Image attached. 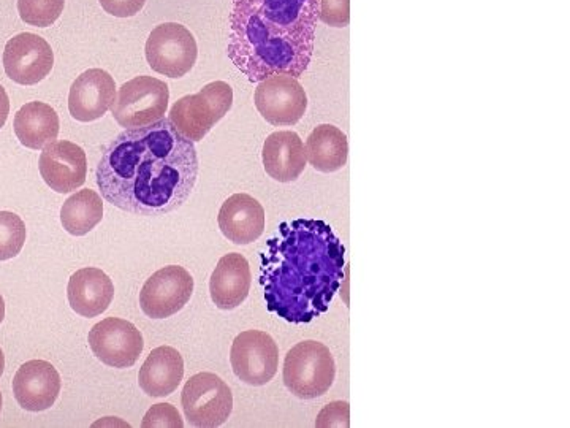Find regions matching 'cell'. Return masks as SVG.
Returning <instances> with one entry per match:
<instances>
[{
	"instance_id": "6da1fadb",
	"label": "cell",
	"mask_w": 570,
	"mask_h": 428,
	"mask_svg": "<svg viewBox=\"0 0 570 428\" xmlns=\"http://www.w3.org/2000/svg\"><path fill=\"white\" fill-rule=\"evenodd\" d=\"M101 197L122 211L160 216L175 211L195 187V143L168 118L125 129L105 147L95 170Z\"/></svg>"
},
{
	"instance_id": "7a4b0ae2",
	"label": "cell",
	"mask_w": 570,
	"mask_h": 428,
	"mask_svg": "<svg viewBox=\"0 0 570 428\" xmlns=\"http://www.w3.org/2000/svg\"><path fill=\"white\" fill-rule=\"evenodd\" d=\"M345 248L319 219L282 222L262 252L260 284L267 308L292 324L327 313L344 279Z\"/></svg>"
},
{
	"instance_id": "3957f363",
	"label": "cell",
	"mask_w": 570,
	"mask_h": 428,
	"mask_svg": "<svg viewBox=\"0 0 570 428\" xmlns=\"http://www.w3.org/2000/svg\"><path fill=\"white\" fill-rule=\"evenodd\" d=\"M317 13L315 0H232L228 59L251 83L298 80L312 59Z\"/></svg>"
},
{
	"instance_id": "277c9868",
	"label": "cell",
	"mask_w": 570,
	"mask_h": 428,
	"mask_svg": "<svg viewBox=\"0 0 570 428\" xmlns=\"http://www.w3.org/2000/svg\"><path fill=\"white\" fill-rule=\"evenodd\" d=\"M233 89L225 81H212L197 94L176 100L170 108L168 121L193 143L201 141L214 126L232 110Z\"/></svg>"
},
{
	"instance_id": "5b68a950",
	"label": "cell",
	"mask_w": 570,
	"mask_h": 428,
	"mask_svg": "<svg viewBox=\"0 0 570 428\" xmlns=\"http://www.w3.org/2000/svg\"><path fill=\"white\" fill-rule=\"evenodd\" d=\"M282 376L285 387L298 399L322 396L336 378L333 354L319 341H301L285 355Z\"/></svg>"
},
{
	"instance_id": "8992f818",
	"label": "cell",
	"mask_w": 570,
	"mask_h": 428,
	"mask_svg": "<svg viewBox=\"0 0 570 428\" xmlns=\"http://www.w3.org/2000/svg\"><path fill=\"white\" fill-rule=\"evenodd\" d=\"M170 89L165 81L141 75L116 91L111 113L124 129L145 127L165 118Z\"/></svg>"
},
{
	"instance_id": "52a82bcc",
	"label": "cell",
	"mask_w": 570,
	"mask_h": 428,
	"mask_svg": "<svg viewBox=\"0 0 570 428\" xmlns=\"http://www.w3.org/2000/svg\"><path fill=\"white\" fill-rule=\"evenodd\" d=\"M146 60L157 73L182 78L193 69L198 58L197 40L186 25L164 23L152 29L146 40Z\"/></svg>"
},
{
	"instance_id": "ba28073f",
	"label": "cell",
	"mask_w": 570,
	"mask_h": 428,
	"mask_svg": "<svg viewBox=\"0 0 570 428\" xmlns=\"http://www.w3.org/2000/svg\"><path fill=\"white\" fill-rule=\"evenodd\" d=\"M181 403L190 425L214 428L223 425L230 417L233 395L230 387L217 374L197 373L186 382Z\"/></svg>"
},
{
	"instance_id": "9c48e42d",
	"label": "cell",
	"mask_w": 570,
	"mask_h": 428,
	"mask_svg": "<svg viewBox=\"0 0 570 428\" xmlns=\"http://www.w3.org/2000/svg\"><path fill=\"white\" fill-rule=\"evenodd\" d=\"M253 102L262 118L276 127L295 126L308 110L306 91L290 75H273L260 81Z\"/></svg>"
},
{
	"instance_id": "30bf717a",
	"label": "cell",
	"mask_w": 570,
	"mask_h": 428,
	"mask_svg": "<svg viewBox=\"0 0 570 428\" xmlns=\"http://www.w3.org/2000/svg\"><path fill=\"white\" fill-rule=\"evenodd\" d=\"M230 364L238 379L249 385H264L277 373L279 349L271 335L246 330L232 344Z\"/></svg>"
},
{
	"instance_id": "8fae6325",
	"label": "cell",
	"mask_w": 570,
	"mask_h": 428,
	"mask_svg": "<svg viewBox=\"0 0 570 428\" xmlns=\"http://www.w3.org/2000/svg\"><path fill=\"white\" fill-rule=\"evenodd\" d=\"M88 341L97 359L113 368L134 366L145 348L140 330L129 320L119 318H106L95 324Z\"/></svg>"
},
{
	"instance_id": "7c38bea8",
	"label": "cell",
	"mask_w": 570,
	"mask_h": 428,
	"mask_svg": "<svg viewBox=\"0 0 570 428\" xmlns=\"http://www.w3.org/2000/svg\"><path fill=\"white\" fill-rule=\"evenodd\" d=\"M193 294V278L186 268L170 265L147 279L140 292V307L147 318L165 319L179 313Z\"/></svg>"
},
{
	"instance_id": "4fadbf2b",
	"label": "cell",
	"mask_w": 570,
	"mask_h": 428,
	"mask_svg": "<svg viewBox=\"0 0 570 428\" xmlns=\"http://www.w3.org/2000/svg\"><path fill=\"white\" fill-rule=\"evenodd\" d=\"M54 53L51 45L32 32H21L10 38L3 49L5 73L14 83L34 86L51 73Z\"/></svg>"
},
{
	"instance_id": "5bb4252c",
	"label": "cell",
	"mask_w": 570,
	"mask_h": 428,
	"mask_svg": "<svg viewBox=\"0 0 570 428\" xmlns=\"http://www.w3.org/2000/svg\"><path fill=\"white\" fill-rule=\"evenodd\" d=\"M38 170L43 181L58 193H69L86 182L88 157L81 146L67 140L53 141L42 150Z\"/></svg>"
},
{
	"instance_id": "9a60e30c",
	"label": "cell",
	"mask_w": 570,
	"mask_h": 428,
	"mask_svg": "<svg viewBox=\"0 0 570 428\" xmlns=\"http://www.w3.org/2000/svg\"><path fill=\"white\" fill-rule=\"evenodd\" d=\"M116 99V83L108 71L89 69L76 76L69 94V111L79 122L100 119Z\"/></svg>"
},
{
	"instance_id": "2e32d148",
	"label": "cell",
	"mask_w": 570,
	"mask_h": 428,
	"mask_svg": "<svg viewBox=\"0 0 570 428\" xmlns=\"http://www.w3.org/2000/svg\"><path fill=\"white\" fill-rule=\"evenodd\" d=\"M60 376L49 361L30 360L16 371L13 379L14 399L25 411H47L60 394Z\"/></svg>"
},
{
	"instance_id": "e0dca14e",
	"label": "cell",
	"mask_w": 570,
	"mask_h": 428,
	"mask_svg": "<svg viewBox=\"0 0 570 428\" xmlns=\"http://www.w3.org/2000/svg\"><path fill=\"white\" fill-rule=\"evenodd\" d=\"M217 222L228 241L244 246L263 235L267 216L257 198L249 193H233L222 203Z\"/></svg>"
},
{
	"instance_id": "ac0fdd59",
	"label": "cell",
	"mask_w": 570,
	"mask_h": 428,
	"mask_svg": "<svg viewBox=\"0 0 570 428\" xmlns=\"http://www.w3.org/2000/svg\"><path fill=\"white\" fill-rule=\"evenodd\" d=\"M262 160L264 171L279 182L297 181L306 168L304 143L293 130H279L263 143Z\"/></svg>"
},
{
	"instance_id": "d6986e66",
	"label": "cell",
	"mask_w": 570,
	"mask_h": 428,
	"mask_svg": "<svg viewBox=\"0 0 570 428\" xmlns=\"http://www.w3.org/2000/svg\"><path fill=\"white\" fill-rule=\"evenodd\" d=\"M67 297L71 309L83 318H97L113 302L114 285L100 268H81L71 274Z\"/></svg>"
},
{
	"instance_id": "ffe728a7",
	"label": "cell",
	"mask_w": 570,
	"mask_h": 428,
	"mask_svg": "<svg viewBox=\"0 0 570 428\" xmlns=\"http://www.w3.org/2000/svg\"><path fill=\"white\" fill-rule=\"evenodd\" d=\"M251 268L243 254L232 252L217 262L210 279L211 300L219 309H235L251 290Z\"/></svg>"
},
{
	"instance_id": "44dd1931",
	"label": "cell",
	"mask_w": 570,
	"mask_h": 428,
	"mask_svg": "<svg viewBox=\"0 0 570 428\" xmlns=\"http://www.w3.org/2000/svg\"><path fill=\"white\" fill-rule=\"evenodd\" d=\"M184 378V360L171 346H160L147 355L138 382L141 390L152 399L171 395Z\"/></svg>"
},
{
	"instance_id": "7402d4cb",
	"label": "cell",
	"mask_w": 570,
	"mask_h": 428,
	"mask_svg": "<svg viewBox=\"0 0 570 428\" xmlns=\"http://www.w3.org/2000/svg\"><path fill=\"white\" fill-rule=\"evenodd\" d=\"M13 129L23 146L38 151L58 140L60 122L51 105L43 102H29L14 115Z\"/></svg>"
},
{
	"instance_id": "603a6c76",
	"label": "cell",
	"mask_w": 570,
	"mask_h": 428,
	"mask_svg": "<svg viewBox=\"0 0 570 428\" xmlns=\"http://www.w3.org/2000/svg\"><path fill=\"white\" fill-rule=\"evenodd\" d=\"M304 151L306 159L315 170L334 173L347 164L349 141L338 127L320 124L309 134Z\"/></svg>"
},
{
	"instance_id": "cb8c5ba5",
	"label": "cell",
	"mask_w": 570,
	"mask_h": 428,
	"mask_svg": "<svg viewBox=\"0 0 570 428\" xmlns=\"http://www.w3.org/2000/svg\"><path fill=\"white\" fill-rule=\"evenodd\" d=\"M103 219V202L92 189L78 191L64 202L60 222L73 237H84Z\"/></svg>"
},
{
	"instance_id": "d4e9b609",
	"label": "cell",
	"mask_w": 570,
	"mask_h": 428,
	"mask_svg": "<svg viewBox=\"0 0 570 428\" xmlns=\"http://www.w3.org/2000/svg\"><path fill=\"white\" fill-rule=\"evenodd\" d=\"M65 0H18L23 23L34 27H49L64 13Z\"/></svg>"
},
{
	"instance_id": "484cf974",
	"label": "cell",
	"mask_w": 570,
	"mask_h": 428,
	"mask_svg": "<svg viewBox=\"0 0 570 428\" xmlns=\"http://www.w3.org/2000/svg\"><path fill=\"white\" fill-rule=\"evenodd\" d=\"M25 224L12 211H0V262L16 257L25 243Z\"/></svg>"
},
{
	"instance_id": "4316f807",
	"label": "cell",
	"mask_w": 570,
	"mask_h": 428,
	"mask_svg": "<svg viewBox=\"0 0 570 428\" xmlns=\"http://www.w3.org/2000/svg\"><path fill=\"white\" fill-rule=\"evenodd\" d=\"M319 21L330 27H345L350 23V0H315Z\"/></svg>"
},
{
	"instance_id": "83f0119b",
	"label": "cell",
	"mask_w": 570,
	"mask_h": 428,
	"mask_svg": "<svg viewBox=\"0 0 570 428\" xmlns=\"http://www.w3.org/2000/svg\"><path fill=\"white\" fill-rule=\"evenodd\" d=\"M142 427H184L179 412L170 403L154 405L142 417Z\"/></svg>"
},
{
	"instance_id": "f1b7e54d",
	"label": "cell",
	"mask_w": 570,
	"mask_h": 428,
	"mask_svg": "<svg viewBox=\"0 0 570 428\" xmlns=\"http://www.w3.org/2000/svg\"><path fill=\"white\" fill-rule=\"evenodd\" d=\"M101 8L114 18H132L138 14L146 0H99Z\"/></svg>"
},
{
	"instance_id": "f546056e",
	"label": "cell",
	"mask_w": 570,
	"mask_h": 428,
	"mask_svg": "<svg viewBox=\"0 0 570 428\" xmlns=\"http://www.w3.org/2000/svg\"><path fill=\"white\" fill-rule=\"evenodd\" d=\"M328 417H332V420L327 422V427H349V403H345V401H334V403L328 405L319 414L315 425L319 427L325 419H328Z\"/></svg>"
},
{
	"instance_id": "4dcf8cb0",
	"label": "cell",
	"mask_w": 570,
	"mask_h": 428,
	"mask_svg": "<svg viewBox=\"0 0 570 428\" xmlns=\"http://www.w3.org/2000/svg\"><path fill=\"white\" fill-rule=\"evenodd\" d=\"M10 115V99L7 91L3 89V86L0 84V129L5 126V122L8 119Z\"/></svg>"
},
{
	"instance_id": "1f68e13d",
	"label": "cell",
	"mask_w": 570,
	"mask_h": 428,
	"mask_svg": "<svg viewBox=\"0 0 570 428\" xmlns=\"http://www.w3.org/2000/svg\"><path fill=\"white\" fill-rule=\"evenodd\" d=\"M3 318H5V302H3L2 295H0V324H2Z\"/></svg>"
},
{
	"instance_id": "d6a6232c",
	"label": "cell",
	"mask_w": 570,
	"mask_h": 428,
	"mask_svg": "<svg viewBox=\"0 0 570 428\" xmlns=\"http://www.w3.org/2000/svg\"><path fill=\"white\" fill-rule=\"evenodd\" d=\"M3 368H5V357H3L2 349H0V376L3 374Z\"/></svg>"
},
{
	"instance_id": "836d02e7",
	"label": "cell",
	"mask_w": 570,
	"mask_h": 428,
	"mask_svg": "<svg viewBox=\"0 0 570 428\" xmlns=\"http://www.w3.org/2000/svg\"><path fill=\"white\" fill-rule=\"evenodd\" d=\"M0 411H2V394H0Z\"/></svg>"
}]
</instances>
